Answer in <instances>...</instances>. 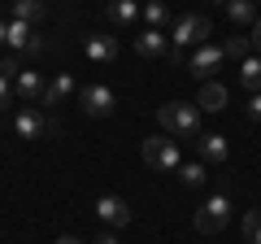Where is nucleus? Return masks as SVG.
<instances>
[{"label": "nucleus", "mask_w": 261, "mask_h": 244, "mask_svg": "<svg viewBox=\"0 0 261 244\" xmlns=\"http://www.w3.org/2000/svg\"><path fill=\"white\" fill-rule=\"evenodd\" d=\"M157 122L166 127L170 135H178V140H192V135H200V109L187 101H166L157 109Z\"/></svg>", "instance_id": "obj_1"}, {"label": "nucleus", "mask_w": 261, "mask_h": 244, "mask_svg": "<svg viewBox=\"0 0 261 244\" xmlns=\"http://www.w3.org/2000/svg\"><path fill=\"white\" fill-rule=\"evenodd\" d=\"M226 223H231V197L226 192H214L205 205L196 209V231L200 235H218Z\"/></svg>", "instance_id": "obj_2"}, {"label": "nucleus", "mask_w": 261, "mask_h": 244, "mask_svg": "<svg viewBox=\"0 0 261 244\" xmlns=\"http://www.w3.org/2000/svg\"><path fill=\"white\" fill-rule=\"evenodd\" d=\"M13 127H18L22 140H53V135H61V122L48 118L44 109H18Z\"/></svg>", "instance_id": "obj_3"}, {"label": "nucleus", "mask_w": 261, "mask_h": 244, "mask_svg": "<svg viewBox=\"0 0 261 244\" xmlns=\"http://www.w3.org/2000/svg\"><path fill=\"white\" fill-rule=\"evenodd\" d=\"M209 35H214L209 18H200V13H183V18L174 22V31H170V48H192V44H209Z\"/></svg>", "instance_id": "obj_4"}, {"label": "nucleus", "mask_w": 261, "mask_h": 244, "mask_svg": "<svg viewBox=\"0 0 261 244\" xmlns=\"http://www.w3.org/2000/svg\"><path fill=\"white\" fill-rule=\"evenodd\" d=\"M144 161H148L152 170H178L183 161H178V140H170V135H152V140H144Z\"/></svg>", "instance_id": "obj_5"}, {"label": "nucleus", "mask_w": 261, "mask_h": 244, "mask_svg": "<svg viewBox=\"0 0 261 244\" xmlns=\"http://www.w3.org/2000/svg\"><path fill=\"white\" fill-rule=\"evenodd\" d=\"M96 218L109 223V227H130V201L105 192V197H96Z\"/></svg>", "instance_id": "obj_6"}, {"label": "nucleus", "mask_w": 261, "mask_h": 244, "mask_svg": "<svg viewBox=\"0 0 261 244\" xmlns=\"http://www.w3.org/2000/svg\"><path fill=\"white\" fill-rule=\"evenodd\" d=\"M222 57H226L222 48H214V44H196V53L187 57V70H192L196 79H205V83H209V75L222 66Z\"/></svg>", "instance_id": "obj_7"}, {"label": "nucleus", "mask_w": 261, "mask_h": 244, "mask_svg": "<svg viewBox=\"0 0 261 244\" xmlns=\"http://www.w3.org/2000/svg\"><path fill=\"white\" fill-rule=\"evenodd\" d=\"M79 105H83V113H92V118H109L113 113V92L105 83H92L79 92Z\"/></svg>", "instance_id": "obj_8"}, {"label": "nucleus", "mask_w": 261, "mask_h": 244, "mask_svg": "<svg viewBox=\"0 0 261 244\" xmlns=\"http://www.w3.org/2000/svg\"><path fill=\"white\" fill-rule=\"evenodd\" d=\"M44 79H39L35 75V70H18V75H13V92H18L22 96V101H27V105H35V101H44Z\"/></svg>", "instance_id": "obj_9"}, {"label": "nucleus", "mask_w": 261, "mask_h": 244, "mask_svg": "<svg viewBox=\"0 0 261 244\" xmlns=\"http://www.w3.org/2000/svg\"><path fill=\"white\" fill-rule=\"evenodd\" d=\"M196 149H200V161H205V166H222L226 161V135L205 131L200 140H196Z\"/></svg>", "instance_id": "obj_10"}, {"label": "nucleus", "mask_w": 261, "mask_h": 244, "mask_svg": "<svg viewBox=\"0 0 261 244\" xmlns=\"http://www.w3.org/2000/svg\"><path fill=\"white\" fill-rule=\"evenodd\" d=\"M135 53L140 57H166L170 53V44H166V31H157V27H148V31H140V35H135Z\"/></svg>", "instance_id": "obj_11"}, {"label": "nucleus", "mask_w": 261, "mask_h": 244, "mask_svg": "<svg viewBox=\"0 0 261 244\" xmlns=\"http://www.w3.org/2000/svg\"><path fill=\"white\" fill-rule=\"evenodd\" d=\"M5 44H9V48H18V53H39V48H44V44L35 39V31H31L27 22H18V18L9 22V39H5Z\"/></svg>", "instance_id": "obj_12"}, {"label": "nucleus", "mask_w": 261, "mask_h": 244, "mask_svg": "<svg viewBox=\"0 0 261 244\" xmlns=\"http://www.w3.org/2000/svg\"><path fill=\"white\" fill-rule=\"evenodd\" d=\"M83 53L92 61H118V39L113 35H87L83 39Z\"/></svg>", "instance_id": "obj_13"}, {"label": "nucleus", "mask_w": 261, "mask_h": 244, "mask_svg": "<svg viewBox=\"0 0 261 244\" xmlns=\"http://www.w3.org/2000/svg\"><path fill=\"white\" fill-rule=\"evenodd\" d=\"M196 109H200V113L226 109V87L222 83H200V101H196Z\"/></svg>", "instance_id": "obj_14"}, {"label": "nucleus", "mask_w": 261, "mask_h": 244, "mask_svg": "<svg viewBox=\"0 0 261 244\" xmlns=\"http://www.w3.org/2000/svg\"><path fill=\"white\" fill-rule=\"evenodd\" d=\"M70 96H74V79H70V75H57L53 83L44 87V101H39V105H61V101H70Z\"/></svg>", "instance_id": "obj_15"}, {"label": "nucleus", "mask_w": 261, "mask_h": 244, "mask_svg": "<svg viewBox=\"0 0 261 244\" xmlns=\"http://www.w3.org/2000/svg\"><path fill=\"white\" fill-rule=\"evenodd\" d=\"M240 83L248 87V92H261V57L257 53H248L240 61Z\"/></svg>", "instance_id": "obj_16"}, {"label": "nucleus", "mask_w": 261, "mask_h": 244, "mask_svg": "<svg viewBox=\"0 0 261 244\" xmlns=\"http://www.w3.org/2000/svg\"><path fill=\"white\" fill-rule=\"evenodd\" d=\"M135 18H140V5H135V0H113L109 5V22L113 27H130Z\"/></svg>", "instance_id": "obj_17"}, {"label": "nucleus", "mask_w": 261, "mask_h": 244, "mask_svg": "<svg viewBox=\"0 0 261 244\" xmlns=\"http://www.w3.org/2000/svg\"><path fill=\"white\" fill-rule=\"evenodd\" d=\"M226 18H231L235 27L257 22V0H226Z\"/></svg>", "instance_id": "obj_18"}, {"label": "nucleus", "mask_w": 261, "mask_h": 244, "mask_svg": "<svg viewBox=\"0 0 261 244\" xmlns=\"http://www.w3.org/2000/svg\"><path fill=\"white\" fill-rule=\"evenodd\" d=\"M13 18L27 22V27L39 22V18H44V0H13Z\"/></svg>", "instance_id": "obj_19"}, {"label": "nucleus", "mask_w": 261, "mask_h": 244, "mask_svg": "<svg viewBox=\"0 0 261 244\" xmlns=\"http://www.w3.org/2000/svg\"><path fill=\"white\" fill-rule=\"evenodd\" d=\"M178 179H183V188H200L205 183V161H187V166H178Z\"/></svg>", "instance_id": "obj_20"}, {"label": "nucleus", "mask_w": 261, "mask_h": 244, "mask_svg": "<svg viewBox=\"0 0 261 244\" xmlns=\"http://www.w3.org/2000/svg\"><path fill=\"white\" fill-rule=\"evenodd\" d=\"M244 240L261 244V209H248V214H244Z\"/></svg>", "instance_id": "obj_21"}, {"label": "nucleus", "mask_w": 261, "mask_h": 244, "mask_svg": "<svg viewBox=\"0 0 261 244\" xmlns=\"http://www.w3.org/2000/svg\"><path fill=\"white\" fill-rule=\"evenodd\" d=\"M222 53H226V57H235V61H244V57L252 53V44H248V39H244V35H231V39H226V44H222Z\"/></svg>", "instance_id": "obj_22"}, {"label": "nucleus", "mask_w": 261, "mask_h": 244, "mask_svg": "<svg viewBox=\"0 0 261 244\" xmlns=\"http://www.w3.org/2000/svg\"><path fill=\"white\" fill-rule=\"evenodd\" d=\"M144 18H148V27H166V18H170V13H166V5H161V0H148V5H144Z\"/></svg>", "instance_id": "obj_23"}, {"label": "nucleus", "mask_w": 261, "mask_h": 244, "mask_svg": "<svg viewBox=\"0 0 261 244\" xmlns=\"http://www.w3.org/2000/svg\"><path fill=\"white\" fill-rule=\"evenodd\" d=\"M18 70H22L18 57H5V61H0V79H9V83H13V75H18Z\"/></svg>", "instance_id": "obj_24"}, {"label": "nucleus", "mask_w": 261, "mask_h": 244, "mask_svg": "<svg viewBox=\"0 0 261 244\" xmlns=\"http://www.w3.org/2000/svg\"><path fill=\"white\" fill-rule=\"evenodd\" d=\"M9 101H13V87H9V79H0V113L9 109Z\"/></svg>", "instance_id": "obj_25"}, {"label": "nucleus", "mask_w": 261, "mask_h": 244, "mask_svg": "<svg viewBox=\"0 0 261 244\" xmlns=\"http://www.w3.org/2000/svg\"><path fill=\"white\" fill-rule=\"evenodd\" d=\"M248 44H252V53L261 57V13H257V22H252V39H248Z\"/></svg>", "instance_id": "obj_26"}, {"label": "nucleus", "mask_w": 261, "mask_h": 244, "mask_svg": "<svg viewBox=\"0 0 261 244\" xmlns=\"http://www.w3.org/2000/svg\"><path fill=\"white\" fill-rule=\"evenodd\" d=\"M248 118L261 122V92H252V101H248Z\"/></svg>", "instance_id": "obj_27"}, {"label": "nucleus", "mask_w": 261, "mask_h": 244, "mask_svg": "<svg viewBox=\"0 0 261 244\" xmlns=\"http://www.w3.org/2000/svg\"><path fill=\"white\" fill-rule=\"evenodd\" d=\"M57 244H83L79 235H57Z\"/></svg>", "instance_id": "obj_28"}, {"label": "nucleus", "mask_w": 261, "mask_h": 244, "mask_svg": "<svg viewBox=\"0 0 261 244\" xmlns=\"http://www.w3.org/2000/svg\"><path fill=\"white\" fill-rule=\"evenodd\" d=\"M96 244H118V235H100V240H96Z\"/></svg>", "instance_id": "obj_29"}, {"label": "nucleus", "mask_w": 261, "mask_h": 244, "mask_svg": "<svg viewBox=\"0 0 261 244\" xmlns=\"http://www.w3.org/2000/svg\"><path fill=\"white\" fill-rule=\"evenodd\" d=\"M5 39H9V27H5V22H0V44H5Z\"/></svg>", "instance_id": "obj_30"}, {"label": "nucleus", "mask_w": 261, "mask_h": 244, "mask_svg": "<svg viewBox=\"0 0 261 244\" xmlns=\"http://www.w3.org/2000/svg\"><path fill=\"white\" fill-rule=\"evenodd\" d=\"M222 5H226V0H222Z\"/></svg>", "instance_id": "obj_31"}]
</instances>
